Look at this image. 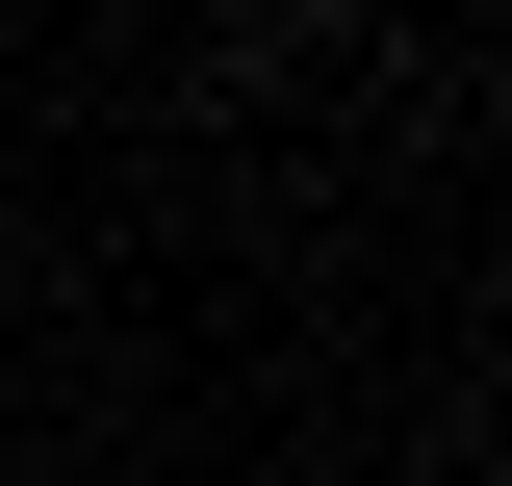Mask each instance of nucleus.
<instances>
[{
    "label": "nucleus",
    "mask_w": 512,
    "mask_h": 486,
    "mask_svg": "<svg viewBox=\"0 0 512 486\" xmlns=\"http://www.w3.org/2000/svg\"><path fill=\"white\" fill-rule=\"evenodd\" d=\"M282 26H333V0H282Z\"/></svg>",
    "instance_id": "obj_1"
}]
</instances>
